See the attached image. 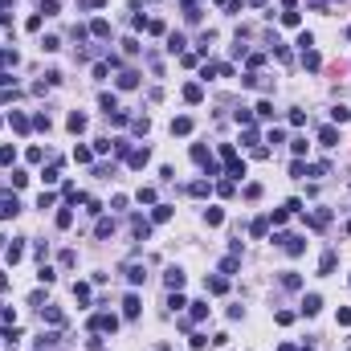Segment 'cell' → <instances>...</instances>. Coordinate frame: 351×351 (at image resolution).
Wrapping results in <instances>:
<instances>
[{
  "label": "cell",
  "mask_w": 351,
  "mask_h": 351,
  "mask_svg": "<svg viewBox=\"0 0 351 351\" xmlns=\"http://www.w3.org/2000/svg\"><path fill=\"white\" fill-rule=\"evenodd\" d=\"M274 245H278V249H286L290 257L307 253V237H298V233H278V237H274Z\"/></svg>",
  "instance_id": "1"
},
{
  "label": "cell",
  "mask_w": 351,
  "mask_h": 351,
  "mask_svg": "<svg viewBox=\"0 0 351 351\" xmlns=\"http://www.w3.org/2000/svg\"><path fill=\"white\" fill-rule=\"evenodd\" d=\"M21 212V205H17V192H0V221H13Z\"/></svg>",
  "instance_id": "2"
},
{
  "label": "cell",
  "mask_w": 351,
  "mask_h": 351,
  "mask_svg": "<svg viewBox=\"0 0 351 351\" xmlns=\"http://www.w3.org/2000/svg\"><path fill=\"white\" fill-rule=\"evenodd\" d=\"M90 331H110V335H115V331H119V319H115L110 310H103V314L90 319Z\"/></svg>",
  "instance_id": "3"
},
{
  "label": "cell",
  "mask_w": 351,
  "mask_h": 351,
  "mask_svg": "<svg viewBox=\"0 0 351 351\" xmlns=\"http://www.w3.org/2000/svg\"><path fill=\"white\" fill-rule=\"evenodd\" d=\"M123 274H127V282H131V286H143V278H147V269H143L139 262H127V269H123Z\"/></svg>",
  "instance_id": "4"
},
{
  "label": "cell",
  "mask_w": 351,
  "mask_h": 351,
  "mask_svg": "<svg viewBox=\"0 0 351 351\" xmlns=\"http://www.w3.org/2000/svg\"><path fill=\"white\" fill-rule=\"evenodd\" d=\"M319 310H323V298H319V294H307V298H302V314H307V319H314Z\"/></svg>",
  "instance_id": "5"
},
{
  "label": "cell",
  "mask_w": 351,
  "mask_h": 351,
  "mask_svg": "<svg viewBox=\"0 0 351 351\" xmlns=\"http://www.w3.org/2000/svg\"><path fill=\"white\" fill-rule=\"evenodd\" d=\"M147 160H151V151H147V147H135V151L127 155V164H131V167H143Z\"/></svg>",
  "instance_id": "6"
},
{
  "label": "cell",
  "mask_w": 351,
  "mask_h": 351,
  "mask_svg": "<svg viewBox=\"0 0 351 351\" xmlns=\"http://www.w3.org/2000/svg\"><path fill=\"white\" fill-rule=\"evenodd\" d=\"M41 319H45V323H53V327H62V323H65V314H62L58 307H41Z\"/></svg>",
  "instance_id": "7"
},
{
  "label": "cell",
  "mask_w": 351,
  "mask_h": 351,
  "mask_svg": "<svg viewBox=\"0 0 351 351\" xmlns=\"http://www.w3.org/2000/svg\"><path fill=\"white\" fill-rule=\"evenodd\" d=\"M123 314H127V319L139 314V294H127V298H123Z\"/></svg>",
  "instance_id": "8"
},
{
  "label": "cell",
  "mask_w": 351,
  "mask_h": 351,
  "mask_svg": "<svg viewBox=\"0 0 351 351\" xmlns=\"http://www.w3.org/2000/svg\"><path fill=\"white\" fill-rule=\"evenodd\" d=\"M184 98H188V103H200V98H205V86H200V82H188V86H184Z\"/></svg>",
  "instance_id": "9"
},
{
  "label": "cell",
  "mask_w": 351,
  "mask_h": 351,
  "mask_svg": "<svg viewBox=\"0 0 351 351\" xmlns=\"http://www.w3.org/2000/svg\"><path fill=\"white\" fill-rule=\"evenodd\" d=\"M335 262H339V253H335V249H327V253H323V262H319V274H331Z\"/></svg>",
  "instance_id": "10"
},
{
  "label": "cell",
  "mask_w": 351,
  "mask_h": 351,
  "mask_svg": "<svg viewBox=\"0 0 351 351\" xmlns=\"http://www.w3.org/2000/svg\"><path fill=\"white\" fill-rule=\"evenodd\" d=\"M164 282H167V290H180V286H184V274H180V269L172 266V269L164 274Z\"/></svg>",
  "instance_id": "11"
},
{
  "label": "cell",
  "mask_w": 351,
  "mask_h": 351,
  "mask_svg": "<svg viewBox=\"0 0 351 351\" xmlns=\"http://www.w3.org/2000/svg\"><path fill=\"white\" fill-rule=\"evenodd\" d=\"M119 86H123V90H135V86H139V74H135V70H123V74H119Z\"/></svg>",
  "instance_id": "12"
},
{
  "label": "cell",
  "mask_w": 351,
  "mask_h": 351,
  "mask_svg": "<svg viewBox=\"0 0 351 351\" xmlns=\"http://www.w3.org/2000/svg\"><path fill=\"white\" fill-rule=\"evenodd\" d=\"M205 290H208V294H225V290H229V282H225V274H221V278H208Z\"/></svg>",
  "instance_id": "13"
},
{
  "label": "cell",
  "mask_w": 351,
  "mask_h": 351,
  "mask_svg": "<svg viewBox=\"0 0 351 351\" xmlns=\"http://www.w3.org/2000/svg\"><path fill=\"white\" fill-rule=\"evenodd\" d=\"M319 143H323V147H335V143H339V131H335V127H323V131H319Z\"/></svg>",
  "instance_id": "14"
},
{
  "label": "cell",
  "mask_w": 351,
  "mask_h": 351,
  "mask_svg": "<svg viewBox=\"0 0 351 351\" xmlns=\"http://www.w3.org/2000/svg\"><path fill=\"white\" fill-rule=\"evenodd\" d=\"M302 65H307V70H319V65H323V58H319L314 49H302Z\"/></svg>",
  "instance_id": "15"
},
{
  "label": "cell",
  "mask_w": 351,
  "mask_h": 351,
  "mask_svg": "<svg viewBox=\"0 0 351 351\" xmlns=\"http://www.w3.org/2000/svg\"><path fill=\"white\" fill-rule=\"evenodd\" d=\"M8 123H13V131H21V135H25V131H29V119H25V115H21V110H13V115H8Z\"/></svg>",
  "instance_id": "16"
},
{
  "label": "cell",
  "mask_w": 351,
  "mask_h": 351,
  "mask_svg": "<svg viewBox=\"0 0 351 351\" xmlns=\"http://www.w3.org/2000/svg\"><path fill=\"white\" fill-rule=\"evenodd\" d=\"M188 131H192V119H184V115L172 119V135H188Z\"/></svg>",
  "instance_id": "17"
},
{
  "label": "cell",
  "mask_w": 351,
  "mask_h": 351,
  "mask_svg": "<svg viewBox=\"0 0 351 351\" xmlns=\"http://www.w3.org/2000/svg\"><path fill=\"white\" fill-rule=\"evenodd\" d=\"M4 257H8V262H13V266H17V262H21V257H25V245H21V241H17V245H8V249H4Z\"/></svg>",
  "instance_id": "18"
},
{
  "label": "cell",
  "mask_w": 351,
  "mask_h": 351,
  "mask_svg": "<svg viewBox=\"0 0 351 351\" xmlns=\"http://www.w3.org/2000/svg\"><path fill=\"white\" fill-rule=\"evenodd\" d=\"M282 286H286V290H298V286H302V278L294 274V269H286V274H282Z\"/></svg>",
  "instance_id": "19"
},
{
  "label": "cell",
  "mask_w": 351,
  "mask_h": 351,
  "mask_svg": "<svg viewBox=\"0 0 351 351\" xmlns=\"http://www.w3.org/2000/svg\"><path fill=\"white\" fill-rule=\"evenodd\" d=\"M266 229H269V217H257L253 225H249V233H253V237H266Z\"/></svg>",
  "instance_id": "20"
},
{
  "label": "cell",
  "mask_w": 351,
  "mask_h": 351,
  "mask_svg": "<svg viewBox=\"0 0 351 351\" xmlns=\"http://www.w3.org/2000/svg\"><path fill=\"white\" fill-rule=\"evenodd\" d=\"M70 131H74V135L86 131V115H82V110H74V115H70Z\"/></svg>",
  "instance_id": "21"
},
{
  "label": "cell",
  "mask_w": 351,
  "mask_h": 351,
  "mask_svg": "<svg viewBox=\"0 0 351 351\" xmlns=\"http://www.w3.org/2000/svg\"><path fill=\"white\" fill-rule=\"evenodd\" d=\"M90 33H94V37H110V25H106V21H103V17H98V21H94V25H90Z\"/></svg>",
  "instance_id": "22"
},
{
  "label": "cell",
  "mask_w": 351,
  "mask_h": 351,
  "mask_svg": "<svg viewBox=\"0 0 351 351\" xmlns=\"http://www.w3.org/2000/svg\"><path fill=\"white\" fill-rule=\"evenodd\" d=\"M94 233H98V237H110V233H115V221H106V217H103V221L94 225Z\"/></svg>",
  "instance_id": "23"
},
{
  "label": "cell",
  "mask_w": 351,
  "mask_h": 351,
  "mask_svg": "<svg viewBox=\"0 0 351 351\" xmlns=\"http://www.w3.org/2000/svg\"><path fill=\"white\" fill-rule=\"evenodd\" d=\"M74 298L78 302H90V286H86V282H74Z\"/></svg>",
  "instance_id": "24"
},
{
  "label": "cell",
  "mask_w": 351,
  "mask_h": 351,
  "mask_svg": "<svg viewBox=\"0 0 351 351\" xmlns=\"http://www.w3.org/2000/svg\"><path fill=\"white\" fill-rule=\"evenodd\" d=\"M74 160H78V164H90V160H94V151H90V147H74Z\"/></svg>",
  "instance_id": "25"
},
{
  "label": "cell",
  "mask_w": 351,
  "mask_h": 351,
  "mask_svg": "<svg viewBox=\"0 0 351 351\" xmlns=\"http://www.w3.org/2000/svg\"><path fill=\"white\" fill-rule=\"evenodd\" d=\"M41 49H45V53H58V49H62V37H45Z\"/></svg>",
  "instance_id": "26"
},
{
  "label": "cell",
  "mask_w": 351,
  "mask_h": 351,
  "mask_svg": "<svg viewBox=\"0 0 351 351\" xmlns=\"http://www.w3.org/2000/svg\"><path fill=\"white\" fill-rule=\"evenodd\" d=\"M172 217V205H155V212H151V221H167Z\"/></svg>",
  "instance_id": "27"
},
{
  "label": "cell",
  "mask_w": 351,
  "mask_h": 351,
  "mask_svg": "<svg viewBox=\"0 0 351 351\" xmlns=\"http://www.w3.org/2000/svg\"><path fill=\"white\" fill-rule=\"evenodd\" d=\"M70 225H74V212L62 208V212H58V229H70Z\"/></svg>",
  "instance_id": "28"
},
{
  "label": "cell",
  "mask_w": 351,
  "mask_h": 351,
  "mask_svg": "<svg viewBox=\"0 0 351 351\" xmlns=\"http://www.w3.org/2000/svg\"><path fill=\"white\" fill-rule=\"evenodd\" d=\"M188 192H192V196H208V180H196V184H192Z\"/></svg>",
  "instance_id": "29"
},
{
  "label": "cell",
  "mask_w": 351,
  "mask_h": 351,
  "mask_svg": "<svg viewBox=\"0 0 351 351\" xmlns=\"http://www.w3.org/2000/svg\"><path fill=\"white\" fill-rule=\"evenodd\" d=\"M167 49L180 53V49H184V37H180V33H172V37H167Z\"/></svg>",
  "instance_id": "30"
},
{
  "label": "cell",
  "mask_w": 351,
  "mask_h": 351,
  "mask_svg": "<svg viewBox=\"0 0 351 351\" xmlns=\"http://www.w3.org/2000/svg\"><path fill=\"white\" fill-rule=\"evenodd\" d=\"M257 119H274V103H257Z\"/></svg>",
  "instance_id": "31"
},
{
  "label": "cell",
  "mask_w": 351,
  "mask_h": 351,
  "mask_svg": "<svg viewBox=\"0 0 351 351\" xmlns=\"http://www.w3.org/2000/svg\"><path fill=\"white\" fill-rule=\"evenodd\" d=\"M290 176H294V180H302V176H307V164L294 160V164H290Z\"/></svg>",
  "instance_id": "32"
},
{
  "label": "cell",
  "mask_w": 351,
  "mask_h": 351,
  "mask_svg": "<svg viewBox=\"0 0 351 351\" xmlns=\"http://www.w3.org/2000/svg\"><path fill=\"white\" fill-rule=\"evenodd\" d=\"M139 205H155V188H139Z\"/></svg>",
  "instance_id": "33"
},
{
  "label": "cell",
  "mask_w": 351,
  "mask_h": 351,
  "mask_svg": "<svg viewBox=\"0 0 351 351\" xmlns=\"http://www.w3.org/2000/svg\"><path fill=\"white\" fill-rule=\"evenodd\" d=\"M0 65H17V49H0Z\"/></svg>",
  "instance_id": "34"
},
{
  "label": "cell",
  "mask_w": 351,
  "mask_h": 351,
  "mask_svg": "<svg viewBox=\"0 0 351 351\" xmlns=\"http://www.w3.org/2000/svg\"><path fill=\"white\" fill-rule=\"evenodd\" d=\"M205 221H208V225H221V221H225V212H221V208H208V212H205Z\"/></svg>",
  "instance_id": "35"
},
{
  "label": "cell",
  "mask_w": 351,
  "mask_h": 351,
  "mask_svg": "<svg viewBox=\"0 0 351 351\" xmlns=\"http://www.w3.org/2000/svg\"><path fill=\"white\" fill-rule=\"evenodd\" d=\"M208 314V302H192V319H205Z\"/></svg>",
  "instance_id": "36"
},
{
  "label": "cell",
  "mask_w": 351,
  "mask_h": 351,
  "mask_svg": "<svg viewBox=\"0 0 351 351\" xmlns=\"http://www.w3.org/2000/svg\"><path fill=\"white\" fill-rule=\"evenodd\" d=\"M58 13V0H41V17H53Z\"/></svg>",
  "instance_id": "37"
},
{
  "label": "cell",
  "mask_w": 351,
  "mask_h": 351,
  "mask_svg": "<svg viewBox=\"0 0 351 351\" xmlns=\"http://www.w3.org/2000/svg\"><path fill=\"white\" fill-rule=\"evenodd\" d=\"M290 151L294 155H307V139H290Z\"/></svg>",
  "instance_id": "38"
},
{
  "label": "cell",
  "mask_w": 351,
  "mask_h": 351,
  "mask_svg": "<svg viewBox=\"0 0 351 351\" xmlns=\"http://www.w3.org/2000/svg\"><path fill=\"white\" fill-rule=\"evenodd\" d=\"M262 196V184H245V200H257Z\"/></svg>",
  "instance_id": "39"
},
{
  "label": "cell",
  "mask_w": 351,
  "mask_h": 351,
  "mask_svg": "<svg viewBox=\"0 0 351 351\" xmlns=\"http://www.w3.org/2000/svg\"><path fill=\"white\" fill-rule=\"evenodd\" d=\"M37 278L45 282V286H49V282H53V278H58V274H53V269H49V266H41V269H37Z\"/></svg>",
  "instance_id": "40"
},
{
  "label": "cell",
  "mask_w": 351,
  "mask_h": 351,
  "mask_svg": "<svg viewBox=\"0 0 351 351\" xmlns=\"http://www.w3.org/2000/svg\"><path fill=\"white\" fill-rule=\"evenodd\" d=\"M17 160V151H13V147H0V164H13Z\"/></svg>",
  "instance_id": "41"
},
{
  "label": "cell",
  "mask_w": 351,
  "mask_h": 351,
  "mask_svg": "<svg viewBox=\"0 0 351 351\" xmlns=\"http://www.w3.org/2000/svg\"><path fill=\"white\" fill-rule=\"evenodd\" d=\"M339 327H351V310H347V307L339 310Z\"/></svg>",
  "instance_id": "42"
},
{
  "label": "cell",
  "mask_w": 351,
  "mask_h": 351,
  "mask_svg": "<svg viewBox=\"0 0 351 351\" xmlns=\"http://www.w3.org/2000/svg\"><path fill=\"white\" fill-rule=\"evenodd\" d=\"M78 4H82V8H103L106 0H78Z\"/></svg>",
  "instance_id": "43"
},
{
  "label": "cell",
  "mask_w": 351,
  "mask_h": 351,
  "mask_svg": "<svg viewBox=\"0 0 351 351\" xmlns=\"http://www.w3.org/2000/svg\"><path fill=\"white\" fill-rule=\"evenodd\" d=\"M307 4H310V8H319V13H323V8L331 4V0H307Z\"/></svg>",
  "instance_id": "44"
},
{
  "label": "cell",
  "mask_w": 351,
  "mask_h": 351,
  "mask_svg": "<svg viewBox=\"0 0 351 351\" xmlns=\"http://www.w3.org/2000/svg\"><path fill=\"white\" fill-rule=\"evenodd\" d=\"M0 290H8V278H4V274H0Z\"/></svg>",
  "instance_id": "45"
},
{
  "label": "cell",
  "mask_w": 351,
  "mask_h": 351,
  "mask_svg": "<svg viewBox=\"0 0 351 351\" xmlns=\"http://www.w3.org/2000/svg\"><path fill=\"white\" fill-rule=\"evenodd\" d=\"M347 233H351V221H347Z\"/></svg>",
  "instance_id": "46"
},
{
  "label": "cell",
  "mask_w": 351,
  "mask_h": 351,
  "mask_svg": "<svg viewBox=\"0 0 351 351\" xmlns=\"http://www.w3.org/2000/svg\"><path fill=\"white\" fill-rule=\"evenodd\" d=\"M347 37H351V29H347Z\"/></svg>",
  "instance_id": "47"
}]
</instances>
